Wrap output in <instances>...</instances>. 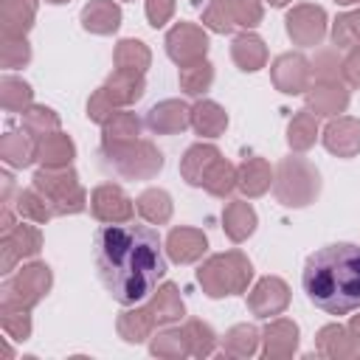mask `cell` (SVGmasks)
Wrapping results in <instances>:
<instances>
[{"mask_svg": "<svg viewBox=\"0 0 360 360\" xmlns=\"http://www.w3.org/2000/svg\"><path fill=\"white\" fill-rule=\"evenodd\" d=\"M315 352L329 360H360V335L343 323H326L315 335Z\"/></svg>", "mask_w": 360, "mask_h": 360, "instance_id": "5bb4252c", "label": "cell"}, {"mask_svg": "<svg viewBox=\"0 0 360 360\" xmlns=\"http://www.w3.org/2000/svg\"><path fill=\"white\" fill-rule=\"evenodd\" d=\"M163 45H166L169 59L174 65H180V68H186L191 62L205 59V53H208V34H205V28H200L194 22H177V25H172L166 31V42Z\"/></svg>", "mask_w": 360, "mask_h": 360, "instance_id": "30bf717a", "label": "cell"}, {"mask_svg": "<svg viewBox=\"0 0 360 360\" xmlns=\"http://www.w3.org/2000/svg\"><path fill=\"white\" fill-rule=\"evenodd\" d=\"M222 158V152L214 146V143H191L188 149H186V155L180 158V174H183V180L188 183V186H197V188H202V180H205V174H208V169L217 163Z\"/></svg>", "mask_w": 360, "mask_h": 360, "instance_id": "7402d4cb", "label": "cell"}, {"mask_svg": "<svg viewBox=\"0 0 360 360\" xmlns=\"http://www.w3.org/2000/svg\"><path fill=\"white\" fill-rule=\"evenodd\" d=\"M177 82H180V90H183L186 96H202V93L211 90V84H214V65H211L208 59L191 62V65L180 68Z\"/></svg>", "mask_w": 360, "mask_h": 360, "instance_id": "f35d334b", "label": "cell"}, {"mask_svg": "<svg viewBox=\"0 0 360 360\" xmlns=\"http://www.w3.org/2000/svg\"><path fill=\"white\" fill-rule=\"evenodd\" d=\"M273 194L287 208H304L321 194V174L307 158H281L273 174Z\"/></svg>", "mask_w": 360, "mask_h": 360, "instance_id": "5b68a950", "label": "cell"}, {"mask_svg": "<svg viewBox=\"0 0 360 360\" xmlns=\"http://www.w3.org/2000/svg\"><path fill=\"white\" fill-rule=\"evenodd\" d=\"M149 352L155 357H169V360H177V357H186L188 354V346H186V338H183V329H163L158 332L152 340H149Z\"/></svg>", "mask_w": 360, "mask_h": 360, "instance_id": "ee69618b", "label": "cell"}, {"mask_svg": "<svg viewBox=\"0 0 360 360\" xmlns=\"http://www.w3.org/2000/svg\"><path fill=\"white\" fill-rule=\"evenodd\" d=\"M273 169L264 158H245L236 166V188L245 197H262L273 186Z\"/></svg>", "mask_w": 360, "mask_h": 360, "instance_id": "603a6c76", "label": "cell"}, {"mask_svg": "<svg viewBox=\"0 0 360 360\" xmlns=\"http://www.w3.org/2000/svg\"><path fill=\"white\" fill-rule=\"evenodd\" d=\"M118 112V107L115 104H110V98L101 93V87L90 96V101H87V118L90 121H96V124H104V121H110L112 115Z\"/></svg>", "mask_w": 360, "mask_h": 360, "instance_id": "f907efd6", "label": "cell"}, {"mask_svg": "<svg viewBox=\"0 0 360 360\" xmlns=\"http://www.w3.org/2000/svg\"><path fill=\"white\" fill-rule=\"evenodd\" d=\"M191 127L197 135L202 138H219L228 127V112L211 101V98H200L194 107H191Z\"/></svg>", "mask_w": 360, "mask_h": 360, "instance_id": "f1b7e54d", "label": "cell"}, {"mask_svg": "<svg viewBox=\"0 0 360 360\" xmlns=\"http://www.w3.org/2000/svg\"><path fill=\"white\" fill-rule=\"evenodd\" d=\"M73 158H76V143H73V138L65 135L62 129L39 141V155H37V160H39L45 169H65V166L73 163Z\"/></svg>", "mask_w": 360, "mask_h": 360, "instance_id": "f546056e", "label": "cell"}, {"mask_svg": "<svg viewBox=\"0 0 360 360\" xmlns=\"http://www.w3.org/2000/svg\"><path fill=\"white\" fill-rule=\"evenodd\" d=\"M37 20V0H0V34L25 37Z\"/></svg>", "mask_w": 360, "mask_h": 360, "instance_id": "d4e9b609", "label": "cell"}, {"mask_svg": "<svg viewBox=\"0 0 360 360\" xmlns=\"http://www.w3.org/2000/svg\"><path fill=\"white\" fill-rule=\"evenodd\" d=\"M31 309L22 307H0V326L11 340H28L31 338Z\"/></svg>", "mask_w": 360, "mask_h": 360, "instance_id": "bcb514c9", "label": "cell"}, {"mask_svg": "<svg viewBox=\"0 0 360 360\" xmlns=\"http://www.w3.org/2000/svg\"><path fill=\"white\" fill-rule=\"evenodd\" d=\"M53 284V273L45 262H31L22 270H17L14 276L6 278L3 284V295H0V307H22V309H34Z\"/></svg>", "mask_w": 360, "mask_h": 360, "instance_id": "52a82bcc", "label": "cell"}, {"mask_svg": "<svg viewBox=\"0 0 360 360\" xmlns=\"http://www.w3.org/2000/svg\"><path fill=\"white\" fill-rule=\"evenodd\" d=\"M231 59H233V65H236L239 70L256 73V70H262V68L267 65V45H264V39H262L259 34L245 31V34H239V37L233 39V45H231Z\"/></svg>", "mask_w": 360, "mask_h": 360, "instance_id": "484cf974", "label": "cell"}, {"mask_svg": "<svg viewBox=\"0 0 360 360\" xmlns=\"http://www.w3.org/2000/svg\"><path fill=\"white\" fill-rule=\"evenodd\" d=\"M22 129H28L37 141H42V138L59 132V115L45 104H31L22 112Z\"/></svg>", "mask_w": 360, "mask_h": 360, "instance_id": "ab89813d", "label": "cell"}, {"mask_svg": "<svg viewBox=\"0 0 360 360\" xmlns=\"http://www.w3.org/2000/svg\"><path fill=\"white\" fill-rule=\"evenodd\" d=\"M155 318H152V312L146 309V307H132V309H124L121 315H118V321H115V329H118V335L127 340V343H143L146 338H152V332H155Z\"/></svg>", "mask_w": 360, "mask_h": 360, "instance_id": "4dcf8cb0", "label": "cell"}, {"mask_svg": "<svg viewBox=\"0 0 360 360\" xmlns=\"http://www.w3.org/2000/svg\"><path fill=\"white\" fill-rule=\"evenodd\" d=\"M228 6H231V17H233L236 28H245V31L256 28L264 17L262 0H228Z\"/></svg>", "mask_w": 360, "mask_h": 360, "instance_id": "681fc988", "label": "cell"}, {"mask_svg": "<svg viewBox=\"0 0 360 360\" xmlns=\"http://www.w3.org/2000/svg\"><path fill=\"white\" fill-rule=\"evenodd\" d=\"M301 284L307 298L329 315L360 309V245L335 242L315 250L304 264Z\"/></svg>", "mask_w": 360, "mask_h": 360, "instance_id": "7a4b0ae2", "label": "cell"}, {"mask_svg": "<svg viewBox=\"0 0 360 360\" xmlns=\"http://www.w3.org/2000/svg\"><path fill=\"white\" fill-rule=\"evenodd\" d=\"M146 127L158 135H177L186 127H191V107L180 98H166L158 101L149 112H146Z\"/></svg>", "mask_w": 360, "mask_h": 360, "instance_id": "2e32d148", "label": "cell"}, {"mask_svg": "<svg viewBox=\"0 0 360 360\" xmlns=\"http://www.w3.org/2000/svg\"><path fill=\"white\" fill-rule=\"evenodd\" d=\"M174 14V0H146V20L152 28H163Z\"/></svg>", "mask_w": 360, "mask_h": 360, "instance_id": "816d5d0a", "label": "cell"}, {"mask_svg": "<svg viewBox=\"0 0 360 360\" xmlns=\"http://www.w3.org/2000/svg\"><path fill=\"white\" fill-rule=\"evenodd\" d=\"M17 214L22 219H28V222H37V225H45L48 219L56 217L53 208H51V202L34 186L25 188V191H20V197H17Z\"/></svg>", "mask_w": 360, "mask_h": 360, "instance_id": "b9f144b4", "label": "cell"}, {"mask_svg": "<svg viewBox=\"0 0 360 360\" xmlns=\"http://www.w3.org/2000/svg\"><path fill=\"white\" fill-rule=\"evenodd\" d=\"M343 82L349 87H360V45L349 48V53L343 56Z\"/></svg>", "mask_w": 360, "mask_h": 360, "instance_id": "f5cc1de1", "label": "cell"}, {"mask_svg": "<svg viewBox=\"0 0 360 360\" xmlns=\"http://www.w3.org/2000/svg\"><path fill=\"white\" fill-rule=\"evenodd\" d=\"M335 3H343V6H349V3H360V0H335Z\"/></svg>", "mask_w": 360, "mask_h": 360, "instance_id": "680465c9", "label": "cell"}, {"mask_svg": "<svg viewBox=\"0 0 360 360\" xmlns=\"http://www.w3.org/2000/svg\"><path fill=\"white\" fill-rule=\"evenodd\" d=\"M332 42H335V48H354V45H360V8L338 14V20L332 22Z\"/></svg>", "mask_w": 360, "mask_h": 360, "instance_id": "7dc6e473", "label": "cell"}, {"mask_svg": "<svg viewBox=\"0 0 360 360\" xmlns=\"http://www.w3.org/2000/svg\"><path fill=\"white\" fill-rule=\"evenodd\" d=\"M141 138V118L129 110H118L110 121L101 124V141L104 143H121Z\"/></svg>", "mask_w": 360, "mask_h": 360, "instance_id": "74e56055", "label": "cell"}, {"mask_svg": "<svg viewBox=\"0 0 360 360\" xmlns=\"http://www.w3.org/2000/svg\"><path fill=\"white\" fill-rule=\"evenodd\" d=\"M338 51L340 48H335V45L315 51V59L309 62L315 82H343V59Z\"/></svg>", "mask_w": 360, "mask_h": 360, "instance_id": "7bdbcfd3", "label": "cell"}, {"mask_svg": "<svg viewBox=\"0 0 360 360\" xmlns=\"http://www.w3.org/2000/svg\"><path fill=\"white\" fill-rule=\"evenodd\" d=\"M0 104L6 112H25L34 104V90L28 82L17 79V76H3L0 79Z\"/></svg>", "mask_w": 360, "mask_h": 360, "instance_id": "8d00e7d4", "label": "cell"}, {"mask_svg": "<svg viewBox=\"0 0 360 360\" xmlns=\"http://www.w3.org/2000/svg\"><path fill=\"white\" fill-rule=\"evenodd\" d=\"M202 25L214 34H231L236 28V22L231 17L228 0H208V6L202 8Z\"/></svg>", "mask_w": 360, "mask_h": 360, "instance_id": "c3c4849f", "label": "cell"}, {"mask_svg": "<svg viewBox=\"0 0 360 360\" xmlns=\"http://www.w3.org/2000/svg\"><path fill=\"white\" fill-rule=\"evenodd\" d=\"M270 79L276 84L278 93L284 96H301L309 90V82H312V68H309V59L304 53H281L273 59L270 65Z\"/></svg>", "mask_w": 360, "mask_h": 360, "instance_id": "8fae6325", "label": "cell"}, {"mask_svg": "<svg viewBox=\"0 0 360 360\" xmlns=\"http://www.w3.org/2000/svg\"><path fill=\"white\" fill-rule=\"evenodd\" d=\"M262 357L267 360H284L292 357V352L298 349V323L290 318H276L264 326L262 332Z\"/></svg>", "mask_w": 360, "mask_h": 360, "instance_id": "ac0fdd59", "label": "cell"}, {"mask_svg": "<svg viewBox=\"0 0 360 360\" xmlns=\"http://www.w3.org/2000/svg\"><path fill=\"white\" fill-rule=\"evenodd\" d=\"M121 25V8L115 0H90L82 8V28L90 34H115Z\"/></svg>", "mask_w": 360, "mask_h": 360, "instance_id": "4316f807", "label": "cell"}, {"mask_svg": "<svg viewBox=\"0 0 360 360\" xmlns=\"http://www.w3.org/2000/svg\"><path fill=\"white\" fill-rule=\"evenodd\" d=\"M270 6H276V8H281V6H287V3H292V0H267Z\"/></svg>", "mask_w": 360, "mask_h": 360, "instance_id": "11a10c76", "label": "cell"}, {"mask_svg": "<svg viewBox=\"0 0 360 360\" xmlns=\"http://www.w3.org/2000/svg\"><path fill=\"white\" fill-rule=\"evenodd\" d=\"M290 307V287L284 278L278 276H264L253 284V290L248 292V309L256 318H273L281 315Z\"/></svg>", "mask_w": 360, "mask_h": 360, "instance_id": "4fadbf2b", "label": "cell"}, {"mask_svg": "<svg viewBox=\"0 0 360 360\" xmlns=\"http://www.w3.org/2000/svg\"><path fill=\"white\" fill-rule=\"evenodd\" d=\"M323 146L338 158H354L360 152V121L349 115H335L323 127Z\"/></svg>", "mask_w": 360, "mask_h": 360, "instance_id": "e0dca14e", "label": "cell"}, {"mask_svg": "<svg viewBox=\"0 0 360 360\" xmlns=\"http://www.w3.org/2000/svg\"><path fill=\"white\" fill-rule=\"evenodd\" d=\"M31 62V45L25 37H6L0 34V65L6 70L25 68Z\"/></svg>", "mask_w": 360, "mask_h": 360, "instance_id": "f6af8a7d", "label": "cell"}, {"mask_svg": "<svg viewBox=\"0 0 360 360\" xmlns=\"http://www.w3.org/2000/svg\"><path fill=\"white\" fill-rule=\"evenodd\" d=\"M307 98V110H312L315 115H340L349 107V84L346 82H315L309 84V90L304 93Z\"/></svg>", "mask_w": 360, "mask_h": 360, "instance_id": "9a60e30c", "label": "cell"}, {"mask_svg": "<svg viewBox=\"0 0 360 360\" xmlns=\"http://www.w3.org/2000/svg\"><path fill=\"white\" fill-rule=\"evenodd\" d=\"M42 250V233L34 225L28 222H14L11 228L3 231L0 236V270L3 273H11L17 262L22 259H34L37 253Z\"/></svg>", "mask_w": 360, "mask_h": 360, "instance_id": "9c48e42d", "label": "cell"}, {"mask_svg": "<svg viewBox=\"0 0 360 360\" xmlns=\"http://www.w3.org/2000/svg\"><path fill=\"white\" fill-rule=\"evenodd\" d=\"M48 3H53V6H62V3H70V0H48Z\"/></svg>", "mask_w": 360, "mask_h": 360, "instance_id": "6f0895ef", "label": "cell"}, {"mask_svg": "<svg viewBox=\"0 0 360 360\" xmlns=\"http://www.w3.org/2000/svg\"><path fill=\"white\" fill-rule=\"evenodd\" d=\"M180 329H183V338H186V346H188V354L191 357H208V354H214V349H217V332L205 321L188 318Z\"/></svg>", "mask_w": 360, "mask_h": 360, "instance_id": "d590c367", "label": "cell"}, {"mask_svg": "<svg viewBox=\"0 0 360 360\" xmlns=\"http://www.w3.org/2000/svg\"><path fill=\"white\" fill-rule=\"evenodd\" d=\"M208 250V236L200 228H172L166 236V253L172 262L177 264H191L197 259H202V253Z\"/></svg>", "mask_w": 360, "mask_h": 360, "instance_id": "d6986e66", "label": "cell"}, {"mask_svg": "<svg viewBox=\"0 0 360 360\" xmlns=\"http://www.w3.org/2000/svg\"><path fill=\"white\" fill-rule=\"evenodd\" d=\"M3 357L11 360V349H8V343H3Z\"/></svg>", "mask_w": 360, "mask_h": 360, "instance_id": "9f6ffc18", "label": "cell"}, {"mask_svg": "<svg viewBox=\"0 0 360 360\" xmlns=\"http://www.w3.org/2000/svg\"><path fill=\"white\" fill-rule=\"evenodd\" d=\"M284 25H287V37L292 39V45L315 48L326 37V11L315 3H298L287 11Z\"/></svg>", "mask_w": 360, "mask_h": 360, "instance_id": "ba28073f", "label": "cell"}, {"mask_svg": "<svg viewBox=\"0 0 360 360\" xmlns=\"http://www.w3.org/2000/svg\"><path fill=\"white\" fill-rule=\"evenodd\" d=\"M256 225H259V217H256V211H253V205L248 200H231L225 205V211H222V231H225V236L231 242H236V245L245 242L248 236H253Z\"/></svg>", "mask_w": 360, "mask_h": 360, "instance_id": "cb8c5ba5", "label": "cell"}, {"mask_svg": "<svg viewBox=\"0 0 360 360\" xmlns=\"http://www.w3.org/2000/svg\"><path fill=\"white\" fill-rule=\"evenodd\" d=\"M146 309L152 312L158 326H172L186 315V304H183V298H180V292H177V287L172 281L160 284L152 292V301L146 304Z\"/></svg>", "mask_w": 360, "mask_h": 360, "instance_id": "83f0119b", "label": "cell"}, {"mask_svg": "<svg viewBox=\"0 0 360 360\" xmlns=\"http://www.w3.org/2000/svg\"><path fill=\"white\" fill-rule=\"evenodd\" d=\"M112 65L118 70H132V73H146L152 65V51L141 39H121L112 51Z\"/></svg>", "mask_w": 360, "mask_h": 360, "instance_id": "d6a6232c", "label": "cell"}, {"mask_svg": "<svg viewBox=\"0 0 360 360\" xmlns=\"http://www.w3.org/2000/svg\"><path fill=\"white\" fill-rule=\"evenodd\" d=\"M318 141V115L312 110H298L287 124V143L292 152H307Z\"/></svg>", "mask_w": 360, "mask_h": 360, "instance_id": "1f68e13d", "label": "cell"}, {"mask_svg": "<svg viewBox=\"0 0 360 360\" xmlns=\"http://www.w3.org/2000/svg\"><path fill=\"white\" fill-rule=\"evenodd\" d=\"M202 188H205L211 197H228V194L236 188V166H233L231 160L219 158V160L208 169V174H205V180H202Z\"/></svg>", "mask_w": 360, "mask_h": 360, "instance_id": "60d3db41", "label": "cell"}, {"mask_svg": "<svg viewBox=\"0 0 360 360\" xmlns=\"http://www.w3.org/2000/svg\"><path fill=\"white\" fill-rule=\"evenodd\" d=\"M349 329H352L354 335H360V315H352V321H349Z\"/></svg>", "mask_w": 360, "mask_h": 360, "instance_id": "db71d44e", "label": "cell"}, {"mask_svg": "<svg viewBox=\"0 0 360 360\" xmlns=\"http://www.w3.org/2000/svg\"><path fill=\"white\" fill-rule=\"evenodd\" d=\"M135 211V202L115 183H101L90 191V214L98 222H129Z\"/></svg>", "mask_w": 360, "mask_h": 360, "instance_id": "7c38bea8", "label": "cell"}, {"mask_svg": "<svg viewBox=\"0 0 360 360\" xmlns=\"http://www.w3.org/2000/svg\"><path fill=\"white\" fill-rule=\"evenodd\" d=\"M146 90V79L143 73H132V70H112L107 76V82L101 84V93L110 98V104H115L118 110L121 107H129L135 104Z\"/></svg>", "mask_w": 360, "mask_h": 360, "instance_id": "ffe728a7", "label": "cell"}, {"mask_svg": "<svg viewBox=\"0 0 360 360\" xmlns=\"http://www.w3.org/2000/svg\"><path fill=\"white\" fill-rule=\"evenodd\" d=\"M135 208H138L141 219L149 225H166L172 219V197L163 188H146L135 200Z\"/></svg>", "mask_w": 360, "mask_h": 360, "instance_id": "e575fe53", "label": "cell"}, {"mask_svg": "<svg viewBox=\"0 0 360 360\" xmlns=\"http://www.w3.org/2000/svg\"><path fill=\"white\" fill-rule=\"evenodd\" d=\"M250 278H253V264L242 250L214 253L197 270V281L208 298L239 295L248 290Z\"/></svg>", "mask_w": 360, "mask_h": 360, "instance_id": "3957f363", "label": "cell"}, {"mask_svg": "<svg viewBox=\"0 0 360 360\" xmlns=\"http://www.w3.org/2000/svg\"><path fill=\"white\" fill-rule=\"evenodd\" d=\"M98 158L110 172H115L124 180H152L163 169L160 149L146 138L121 141V143H104L101 141Z\"/></svg>", "mask_w": 360, "mask_h": 360, "instance_id": "277c9868", "label": "cell"}, {"mask_svg": "<svg viewBox=\"0 0 360 360\" xmlns=\"http://www.w3.org/2000/svg\"><path fill=\"white\" fill-rule=\"evenodd\" d=\"M93 259L101 284L124 307L146 301L166 276V256L158 231L132 219L104 222L93 236Z\"/></svg>", "mask_w": 360, "mask_h": 360, "instance_id": "6da1fadb", "label": "cell"}, {"mask_svg": "<svg viewBox=\"0 0 360 360\" xmlns=\"http://www.w3.org/2000/svg\"><path fill=\"white\" fill-rule=\"evenodd\" d=\"M39 155V141L28 129H8L0 138V158L11 169H25L37 160Z\"/></svg>", "mask_w": 360, "mask_h": 360, "instance_id": "44dd1931", "label": "cell"}, {"mask_svg": "<svg viewBox=\"0 0 360 360\" xmlns=\"http://www.w3.org/2000/svg\"><path fill=\"white\" fill-rule=\"evenodd\" d=\"M31 186L51 202L56 217H68V214H79L87 208V191L79 183V174L73 172V166L65 169H39L31 180Z\"/></svg>", "mask_w": 360, "mask_h": 360, "instance_id": "8992f818", "label": "cell"}, {"mask_svg": "<svg viewBox=\"0 0 360 360\" xmlns=\"http://www.w3.org/2000/svg\"><path fill=\"white\" fill-rule=\"evenodd\" d=\"M259 340H262V332L253 323H236L222 338V354H228V357H250V354L259 352Z\"/></svg>", "mask_w": 360, "mask_h": 360, "instance_id": "836d02e7", "label": "cell"}]
</instances>
